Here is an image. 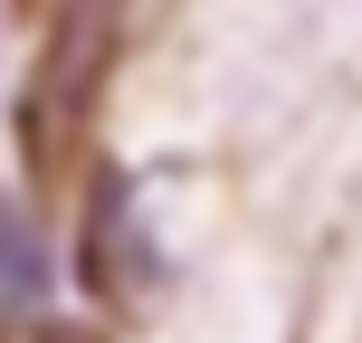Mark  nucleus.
Returning a JSON list of instances; mask_svg holds the SVG:
<instances>
[{"label": "nucleus", "instance_id": "2", "mask_svg": "<svg viewBox=\"0 0 362 343\" xmlns=\"http://www.w3.org/2000/svg\"><path fill=\"white\" fill-rule=\"evenodd\" d=\"M172 277L163 238H153L144 181L124 163H86V191H76V286L95 306H153Z\"/></svg>", "mask_w": 362, "mask_h": 343}, {"label": "nucleus", "instance_id": "1", "mask_svg": "<svg viewBox=\"0 0 362 343\" xmlns=\"http://www.w3.org/2000/svg\"><path fill=\"white\" fill-rule=\"evenodd\" d=\"M115 48H124V0H48V38H38V67L19 86V163L38 181H57L86 153Z\"/></svg>", "mask_w": 362, "mask_h": 343}, {"label": "nucleus", "instance_id": "3", "mask_svg": "<svg viewBox=\"0 0 362 343\" xmlns=\"http://www.w3.org/2000/svg\"><path fill=\"white\" fill-rule=\"evenodd\" d=\"M48 286H57L48 238H38V219L0 191V334H38L48 325Z\"/></svg>", "mask_w": 362, "mask_h": 343}, {"label": "nucleus", "instance_id": "4", "mask_svg": "<svg viewBox=\"0 0 362 343\" xmlns=\"http://www.w3.org/2000/svg\"><path fill=\"white\" fill-rule=\"evenodd\" d=\"M38 343H105L95 325H67V315H48V325H38Z\"/></svg>", "mask_w": 362, "mask_h": 343}]
</instances>
